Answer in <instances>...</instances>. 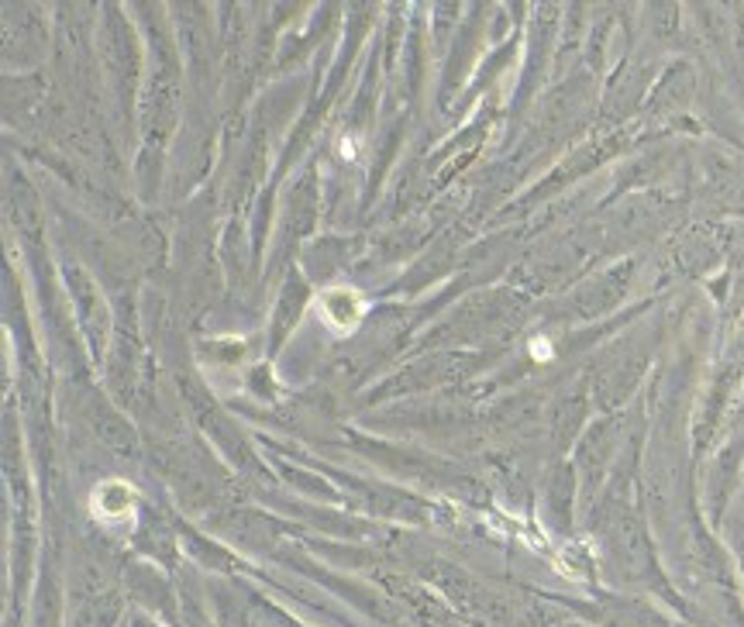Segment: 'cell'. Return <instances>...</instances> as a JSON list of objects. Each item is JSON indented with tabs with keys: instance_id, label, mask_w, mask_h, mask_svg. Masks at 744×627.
Wrapping results in <instances>:
<instances>
[{
	"instance_id": "obj_1",
	"label": "cell",
	"mask_w": 744,
	"mask_h": 627,
	"mask_svg": "<svg viewBox=\"0 0 744 627\" xmlns=\"http://www.w3.org/2000/svg\"><path fill=\"white\" fill-rule=\"evenodd\" d=\"M321 311H325L327 324L338 331H352L362 317V297L356 290H331L321 300Z\"/></svg>"
}]
</instances>
